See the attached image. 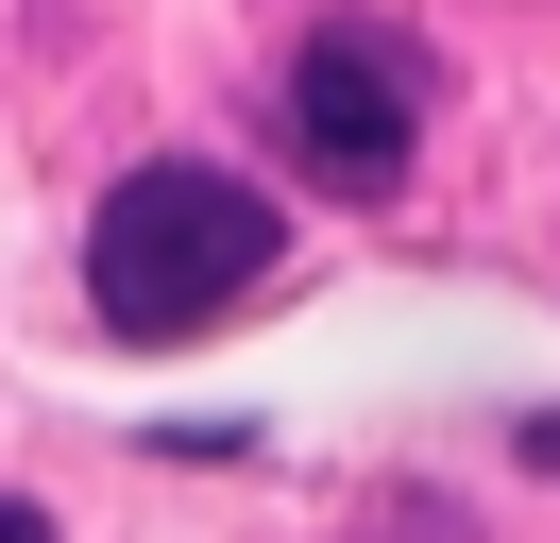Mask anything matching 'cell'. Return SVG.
I'll return each mask as SVG.
<instances>
[{
    "mask_svg": "<svg viewBox=\"0 0 560 543\" xmlns=\"http://www.w3.org/2000/svg\"><path fill=\"white\" fill-rule=\"evenodd\" d=\"M408 136H424V85H408L390 34H323V51L289 68V153H306L340 204H390V187H408Z\"/></svg>",
    "mask_w": 560,
    "mask_h": 543,
    "instance_id": "7a4b0ae2",
    "label": "cell"
},
{
    "mask_svg": "<svg viewBox=\"0 0 560 543\" xmlns=\"http://www.w3.org/2000/svg\"><path fill=\"white\" fill-rule=\"evenodd\" d=\"M0 543H51V509H18V493H0Z\"/></svg>",
    "mask_w": 560,
    "mask_h": 543,
    "instance_id": "3957f363",
    "label": "cell"
},
{
    "mask_svg": "<svg viewBox=\"0 0 560 543\" xmlns=\"http://www.w3.org/2000/svg\"><path fill=\"white\" fill-rule=\"evenodd\" d=\"M526 459H560V407H544V425H526Z\"/></svg>",
    "mask_w": 560,
    "mask_h": 543,
    "instance_id": "277c9868",
    "label": "cell"
},
{
    "mask_svg": "<svg viewBox=\"0 0 560 543\" xmlns=\"http://www.w3.org/2000/svg\"><path fill=\"white\" fill-rule=\"evenodd\" d=\"M272 255H289V221L238 170L153 153V170H119L103 221H85V305H103L119 339H205V323H238V305L272 289Z\"/></svg>",
    "mask_w": 560,
    "mask_h": 543,
    "instance_id": "6da1fadb",
    "label": "cell"
}]
</instances>
